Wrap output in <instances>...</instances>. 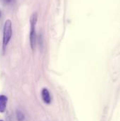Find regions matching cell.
<instances>
[{"label": "cell", "mask_w": 120, "mask_h": 121, "mask_svg": "<svg viewBox=\"0 0 120 121\" xmlns=\"http://www.w3.org/2000/svg\"><path fill=\"white\" fill-rule=\"evenodd\" d=\"M12 23L10 19H7L4 25L3 30V40H2V49L4 52L7 45L8 44L12 37Z\"/></svg>", "instance_id": "obj_1"}, {"label": "cell", "mask_w": 120, "mask_h": 121, "mask_svg": "<svg viewBox=\"0 0 120 121\" xmlns=\"http://www.w3.org/2000/svg\"><path fill=\"white\" fill-rule=\"evenodd\" d=\"M37 13L34 12L30 19V46L32 49H34L35 43H36V30H35V26L37 24Z\"/></svg>", "instance_id": "obj_2"}, {"label": "cell", "mask_w": 120, "mask_h": 121, "mask_svg": "<svg viewBox=\"0 0 120 121\" xmlns=\"http://www.w3.org/2000/svg\"><path fill=\"white\" fill-rule=\"evenodd\" d=\"M41 97L44 102L46 104H50L51 102V97L49 93V91L46 88H43L41 90Z\"/></svg>", "instance_id": "obj_3"}, {"label": "cell", "mask_w": 120, "mask_h": 121, "mask_svg": "<svg viewBox=\"0 0 120 121\" xmlns=\"http://www.w3.org/2000/svg\"><path fill=\"white\" fill-rule=\"evenodd\" d=\"M8 102V98L5 95H0V113H3L6 111V105Z\"/></svg>", "instance_id": "obj_4"}, {"label": "cell", "mask_w": 120, "mask_h": 121, "mask_svg": "<svg viewBox=\"0 0 120 121\" xmlns=\"http://www.w3.org/2000/svg\"><path fill=\"white\" fill-rule=\"evenodd\" d=\"M16 118L18 121H24L25 116L21 111H17L16 112Z\"/></svg>", "instance_id": "obj_5"}, {"label": "cell", "mask_w": 120, "mask_h": 121, "mask_svg": "<svg viewBox=\"0 0 120 121\" xmlns=\"http://www.w3.org/2000/svg\"><path fill=\"white\" fill-rule=\"evenodd\" d=\"M13 1V0H4V1H5L6 4H10V3H11Z\"/></svg>", "instance_id": "obj_6"}, {"label": "cell", "mask_w": 120, "mask_h": 121, "mask_svg": "<svg viewBox=\"0 0 120 121\" xmlns=\"http://www.w3.org/2000/svg\"><path fill=\"white\" fill-rule=\"evenodd\" d=\"M0 121H2V120H0Z\"/></svg>", "instance_id": "obj_7"}, {"label": "cell", "mask_w": 120, "mask_h": 121, "mask_svg": "<svg viewBox=\"0 0 120 121\" xmlns=\"http://www.w3.org/2000/svg\"><path fill=\"white\" fill-rule=\"evenodd\" d=\"M0 14H1V13H0Z\"/></svg>", "instance_id": "obj_8"}]
</instances>
